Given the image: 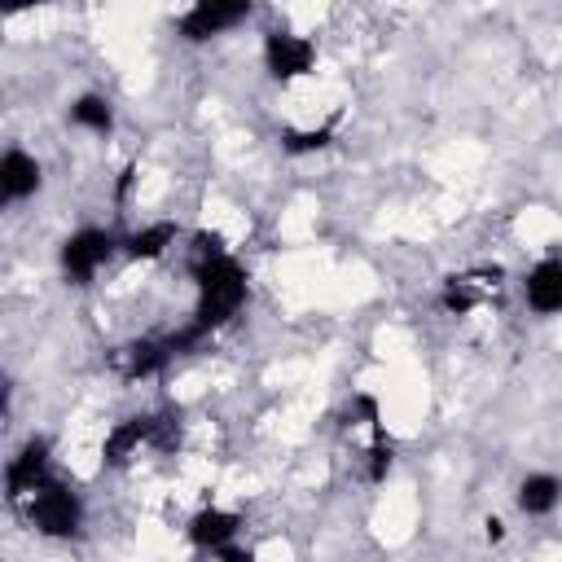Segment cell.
<instances>
[{
  "label": "cell",
  "instance_id": "1",
  "mask_svg": "<svg viewBox=\"0 0 562 562\" xmlns=\"http://www.w3.org/2000/svg\"><path fill=\"white\" fill-rule=\"evenodd\" d=\"M193 285H198L193 321L167 338V347L176 356L193 351L202 338H211L215 329H224L246 307V299H250V272L224 246V237L215 228H198L193 233Z\"/></svg>",
  "mask_w": 562,
  "mask_h": 562
},
{
  "label": "cell",
  "instance_id": "2",
  "mask_svg": "<svg viewBox=\"0 0 562 562\" xmlns=\"http://www.w3.org/2000/svg\"><path fill=\"white\" fill-rule=\"evenodd\" d=\"M26 518L40 536L48 540H75L83 531V501L70 483L48 479L31 501H26Z\"/></svg>",
  "mask_w": 562,
  "mask_h": 562
},
{
  "label": "cell",
  "instance_id": "3",
  "mask_svg": "<svg viewBox=\"0 0 562 562\" xmlns=\"http://www.w3.org/2000/svg\"><path fill=\"white\" fill-rule=\"evenodd\" d=\"M114 250H123V241H119L110 228L88 224V228H75V233L61 241L57 268H61V277H66L70 285H92L97 272L114 259Z\"/></svg>",
  "mask_w": 562,
  "mask_h": 562
},
{
  "label": "cell",
  "instance_id": "4",
  "mask_svg": "<svg viewBox=\"0 0 562 562\" xmlns=\"http://www.w3.org/2000/svg\"><path fill=\"white\" fill-rule=\"evenodd\" d=\"M176 443V422L167 417H154V413H136V417H123L105 430L101 439V461L105 465H127L140 448H171Z\"/></svg>",
  "mask_w": 562,
  "mask_h": 562
},
{
  "label": "cell",
  "instance_id": "5",
  "mask_svg": "<svg viewBox=\"0 0 562 562\" xmlns=\"http://www.w3.org/2000/svg\"><path fill=\"white\" fill-rule=\"evenodd\" d=\"M263 70H268V79H277L285 88V83H294V79L316 70V44L307 35H299V31L272 26L263 35Z\"/></svg>",
  "mask_w": 562,
  "mask_h": 562
},
{
  "label": "cell",
  "instance_id": "6",
  "mask_svg": "<svg viewBox=\"0 0 562 562\" xmlns=\"http://www.w3.org/2000/svg\"><path fill=\"white\" fill-rule=\"evenodd\" d=\"M246 18H250V4L246 0H202V4H193V9H184L176 18V31L189 44H206V40L241 26Z\"/></svg>",
  "mask_w": 562,
  "mask_h": 562
},
{
  "label": "cell",
  "instance_id": "7",
  "mask_svg": "<svg viewBox=\"0 0 562 562\" xmlns=\"http://www.w3.org/2000/svg\"><path fill=\"white\" fill-rule=\"evenodd\" d=\"M48 461H53L48 439H26V443L9 457V465H4V496H9V501H31V496L53 479Z\"/></svg>",
  "mask_w": 562,
  "mask_h": 562
},
{
  "label": "cell",
  "instance_id": "8",
  "mask_svg": "<svg viewBox=\"0 0 562 562\" xmlns=\"http://www.w3.org/2000/svg\"><path fill=\"white\" fill-rule=\"evenodd\" d=\"M501 268L492 263V268H470V272H452L448 281H443V290H439V307L448 312V316H470L474 307H483L496 290H501Z\"/></svg>",
  "mask_w": 562,
  "mask_h": 562
},
{
  "label": "cell",
  "instance_id": "9",
  "mask_svg": "<svg viewBox=\"0 0 562 562\" xmlns=\"http://www.w3.org/2000/svg\"><path fill=\"white\" fill-rule=\"evenodd\" d=\"M522 303L536 316H562V255H544L522 277Z\"/></svg>",
  "mask_w": 562,
  "mask_h": 562
},
{
  "label": "cell",
  "instance_id": "10",
  "mask_svg": "<svg viewBox=\"0 0 562 562\" xmlns=\"http://www.w3.org/2000/svg\"><path fill=\"white\" fill-rule=\"evenodd\" d=\"M237 531H241V514H233V509H224V505H202V509L189 518V527H184L189 544H193V549H206V553H220V549L237 544Z\"/></svg>",
  "mask_w": 562,
  "mask_h": 562
},
{
  "label": "cell",
  "instance_id": "11",
  "mask_svg": "<svg viewBox=\"0 0 562 562\" xmlns=\"http://www.w3.org/2000/svg\"><path fill=\"white\" fill-rule=\"evenodd\" d=\"M40 184H44L40 158L26 154V149H18V145H9L4 158H0V198L4 202H26V198L40 193Z\"/></svg>",
  "mask_w": 562,
  "mask_h": 562
},
{
  "label": "cell",
  "instance_id": "12",
  "mask_svg": "<svg viewBox=\"0 0 562 562\" xmlns=\"http://www.w3.org/2000/svg\"><path fill=\"white\" fill-rule=\"evenodd\" d=\"M176 237H180V228L171 220H154V224H140L136 233L123 237V255L136 263H154L176 246Z\"/></svg>",
  "mask_w": 562,
  "mask_h": 562
},
{
  "label": "cell",
  "instance_id": "13",
  "mask_svg": "<svg viewBox=\"0 0 562 562\" xmlns=\"http://www.w3.org/2000/svg\"><path fill=\"white\" fill-rule=\"evenodd\" d=\"M171 347H167V338L158 342V338H136V342H127L123 347V378L127 382H145V378H158L167 364H171Z\"/></svg>",
  "mask_w": 562,
  "mask_h": 562
},
{
  "label": "cell",
  "instance_id": "14",
  "mask_svg": "<svg viewBox=\"0 0 562 562\" xmlns=\"http://www.w3.org/2000/svg\"><path fill=\"white\" fill-rule=\"evenodd\" d=\"M514 505H518L527 518L553 514V509L562 505V479H558V474H544V470L527 474V479L518 483V492H514Z\"/></svg>",
  "mask_w": 562,
  "mask_h": 562
},
{
  "label": "cell",
  "instance_id": "15",
  "mask_svg": "<svg viewBox=\"0 0 562 562\" xmlns=\"http://www.w3.org/2000/svg\"><path fill=\"white\" fill-rule=\"evenodd\" d=\"M66 114H70L75 127H83V132H92V136H110V132H114V105H110L101 92H83V97H75Z\"/></svg>",
  "mask_w": 562,
  "mask_h": 562
},
{
  "label": "cell",
  "instance_id": "16",
  "mask_svg": "<svg viewBox=\"0 0 562 562\" xmlns=\"http://www.w3.org/2000/svg\"><path fill=\"white\" fill-rule=\"evenodd\" d=\"M329 140H334V119L321 123V127H285V132H281V149L294 154V158L316 154V149H325Z\"/></svg>",
  "mask_w": 562,
  "mask_h": 562
},
{
  "label": "cell",
  "instance_id": "17",
  "mask_svg": "<svg viewBox=\"0 0 562 562\" xmlns=\"http://www.w3.org/2000/svg\"><path fill=\"white\" fill-rule=\"evenodd\" d=\"M132 184H136V162H127V167L119 171V180H114V202H127Z\"/></svg>",
  "mask_w": 562,
  "mask_h": 562
},
{
  "label": "cell",
  "instance_id": "18",
  "mask_svg": "<svg viewBox=\"0 0 562 562\" xmlns=\"http://www.w3.org/2000/svg\"><path fill=\"white\" fill-rule=\"evenodd\" d=\"M215 558H220V562H255V553H250V549H241V544H228V549H220Z\"/></svg>",
  "mask_w": 562,
  "mask_h": 562
},
{
  "label": "cell",
  "instance_id": "19",
  "mask_svg": "<svg viewBox=\"0 0 562 562\" xmlns=\"http://www.w3.org/2000/svg\"><path fill=\"white\" fill-rule=\"evenodd\" d=\"M483 536H487L492 544H501V540H505V522H501V518H487V522H483Z\"/></svg>",
  "mask_w": 562,
  "mask_h": 562
}]
</instances>
